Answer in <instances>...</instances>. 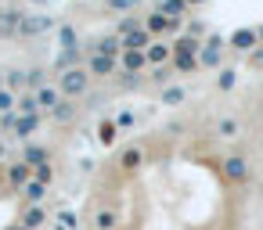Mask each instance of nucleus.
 Instances as JSON below:
<instances>
[{"mask_svg": "<svg viewBox=\"0 0 263 230\" xmlns=\"http://www.w3.org/2000/svg\"><path fill=\"white\" fill-rule=\"evenodd\" d=\"M90 87V72L87 69H69V72H62V79H58V90H62V97H80L83 90Z\"/></svg>", "mask_w": 263, "mask_h": 230, "instance_id": "1", "label": "nucleus"}, {"mask_svg": "<svg viewBox=\"0 0 263 230\" xmlns=\"http://www.w3.org/2000/svg\"><path fill=\"white\" fill-rule=\"evenodd\" d=\"M126 33H123V51H148L155 40L148 36V29H144V22H137V26H123Z\"/></svg>", "mask_w": 263, "mask_h": 230, "instance_id": "2", "label": "nucleus"}, {"mask_svg": "<svg viewBox=\"0 0 263 230\" xmlns=\"http://www.w3.org/2000/svg\"><path fill=\"white\" fill-rule=\"evenodd\" d=\"M223 176H227V183H249V162L238 155V151H231L227 158H223Z\"/></svg>", "mask_w": 263, "mask_h": 230, "instance_id": "3", "label": "nucleus"}, {"mask_svg": "<svg viewBox=\"0 0 263 230\" xmlns=\"http://www.w3.org/2000/svg\"><path fill=\"white\" fill-rule=\"evenodd\" d=\"M144 29H148V36L155 40V36H166V33H173V29H180V22H170V18H162L159 11H148V15H144Z\"/></svg>", "mask_w": 263, "mask_h": 230, "instance_id": "4", "label": "nucleus"}, {"mask_svg": "<svg viewBox=\"0 0 263 230\" xmlns=\"http://www.w3.org/2000/svg\"><path fill=\"white\" fill-rule=\"evenodd\" d=\"M119 69H123L126 76H137V72H144V69H148V58H144V51H123V54H119Z\"/></svg>", "mask_w": 263, "mask_h": 230, "instance_id": "5", "label": "nucleus"}, {"mask_svg": "<svg viewBox=\"0 0 263 230\" xmlns=\"http://www.w3.org/2000/svg\"><path fill=\"white\" fill-rule=\"evenodd\" d=\"M116 69H119V58H112V54H90V61H87L90 76H112Z\"/></svg>", "mask_w": 263, "mask_h": 230, "instance_id": "6", "label": "nucleus"}, {"mask_svg": "<svg viewBox=\"0 0 263 230\" xmlns=\"http://www.w3.org/2000/svg\"><path fill=\"white\" fill-rule=\"evenodd\" d=\"M144 58H148V65H170V61H173V47L162 44V40H155V44L144 51Z\"/></svg>", "mask_w": 263, "mask_h": 230, "instance_id": "7", "label": "nucleus"}, {"mask_svg": "<svg viewBox=\"0 0 263 230\" xmlns=\"http://www.w3.org/2000/svg\"><path fill=\"white\" fill-rule=\"evenodd\" d=\"M141 162H144V148H141V144H130V148L119 155V169H123V173L141 169Z\"/></svg>", "mask_w": 263, "mask_h": 230, "instance_id": "8", "label": "nucleus"}, {"mask_svg": "<svg viewBox=\"0 0 263 230\" xmlns=\"http://www.w3.org/2000/svg\"><path fill=\"white\" fill-rule=\"evenodd\" d=\"M4 176H8V183H11V187H26V183L33 180V169H29L26 162H15V165H8V173H4Z\"/></svg>", "mask_w": 263, "mask_h": 230, "instance_id": "9", "label": "nucleus"}, {"mask_svg": "<svg viewBox=\"0 0 263 230\" xmlns=\"http://www.w3.org/2000/svg\"><path fill=\"white\" fill-rule=\"evenodd\" d=\"M58 101H62V90H58V87H36V104H40V108L54 112Z\"/></svg>", "mask_w": 263, "mask_h": 230, "instance_id": "10", "label": "nucleus"}, {"mask_svg": "<svg viewBox=\"0 0 263 230\" xmlns=\"http://www.w3.org/2000/svg\"><path fill=\"white\" fill-rule=\"evenodd\" d=\"M256 40H259V36H256V29H238V33L231 36V47H238V51H249V54H252V51H256Z\"/></svg>", "mask_w": 263, "mask_h": 230, "instance_id": "11", "label": "nucleus"}, {"mask_svg": "<svg viewBox=\"0 0 263 230\" xmlns=\"http://www.w3.org/2000/svg\"><path fill=\"white\" fill-rule=\"evenodd\" d=\"M116 137H119V126H116L112 119H101V122H98V144H101V148H112Z\"/></svg>", "mask_w": 263, "mask_h": 230, "instance_id": "12", "label": "nucleus"}, {"mask_svg": "<svg viewBox=\"0 0 263 230\" xmlns=\"http://www.w3.org/2000/svg\"><path fill=\"white\" fill-rule=\"evenodd\" d=\"M155 11L170 22H180V15L187 11V4H180V0H162V4H155Z\"/></svg>", "mask_w": 263, "mask_h": 230, "instance_id": "13", "label": "nucleus"}, {"mask_svg": "<svg viewBox=\"0 0 263 230\" xmlns=\"http://www.w3.org/2000/svg\"><path fill=\"white\" fill-rule=\"evenodd\" d=\"M22 162H26L29 169H40V165L47 162V151H44L40 144H29V148H26V155H22Z\"/></svg>", "mask_w": 263, "mask_h": 230, "instance_id": "14", "label": "nucleus"}, {"mask_svg": "<svg viewBox=\"0 0 263 230\" xmlns=\"http://www.w3.org/2000/svg\"><path fill=\"white\" fill-rule=\"evenodd\" d=\"M119 47H123V40H119V36H105V40H98L94 54H112V58H119Z\"/></svg>", "mask_w": 263, "mask_h": 230, "instance_id": "15", "label": "nucleus"}, {"mask_svg": "<svg viewBox=\"0 0 263 230\" xmlns=\"http://www.w3.org/2000/svg\"><path fill=\"white\" fill-rule=\"evenodd\" d=\"M44 219H47V212H44L40 205H29V212L22 216V226H26V230H36V226H40Z\"/></svg>", "mask_w": 263, "mask_h": 230, "instance_id": "16", "label": "nucleus"}, {"mask_svg": "<svg viewBox=\"0 0 263 230\" xmlns=\"http://www.w3.org/2000/svg\"><path fill=\"white\" fill-rule=\"evenodd\" d=\"M116 223H119V219H116L112 208H98V216H94V226H98V230H116Z\"/></svg>", "mask_w": 263, "mask_h": 230, "instance_id": "17", "label": "nucleus"}, {"mask_svg": "<svg viewBox=\"0 0 263 230\" xmlns=\"http://www.w3.org/2000/svg\"><path fill=\"white\" fill-rule=\"evenodd\" d=\"M44 191H47L44 183H36V180H29V183L22 187V198H26V201H33V205H40V198H44Z\"/></svg>", "mask_w": 263, "mask_h": 230, "instance_id": "18", "label": "nucleus"}, {"mask_svg": "<svg viewBox=\"0 0 263 230\" xmlns=\"http://www.w3.org/2000/svg\"><path fill=\"white\" fill-rule=\"evenodd\" d=\"M18 112H22V115H40L36 97H33V94H22V97H18Z\"/></svg>", "mask_w": 263, "mask_h": 230, "instance_id": "19", "label": "nucleus"}, {"mask_svg": "<svg viewBox=\"0 0 263 230\" xmlns=\"http://www.w3.org/2000/svg\"><path fill=\"white\" fill-rule=\"evenodd\" d=\"M72 115H76L72 101H65V97H62V101H58V108H54V119H58V122H72Z\"/></svg>", "mask_w": 263, "mask_h": 230, "instance_id": "20", "label": "nucleus"}, {"mask_svg": "<svg viewBox=\"0 0 263 230\" xmlns=\"http://www.w3.org/2000/svg\"><path fill=\"white\" fill-rule=\"evenodd\" d=\"M36 126H40V115H18V122H15V130H18L22 137H26V133H33Z\"/></svg>", "mask_w": 263, "mask_h": 230, "instance_id": "21", "label": "nucleus"}, {"mask_svg": "<svg viewBox=\"0 0 263 230\" xmlns=\"http://www.w3.org/2000/svg\"><path fill=\"white\" fill-rule=\"evenodd\" d=\"M33 180H36V183H44V187H47V183H54V169H51V162H44L40 169H33Z\"/></svg>", "mask_w": 263, "mask_h": 230, "instance_id": "22", "label": "nucleus"}, {"mask_svg": "<svg viewBox=\"0 0 263 230\" xmlns=\"http://www.w3.org/2000/svg\"><path fill=\"white\" fill-rule=\"evenodd\" d=\"M15 104H18V97H15L11 90H0V115H11Z\"/></svg>", "mask_w": 263, "mask_h": 230, "instance_id": "23", "label": "nucleus"}, {"mask_svg": "<svg viewBox=\"0 0 263 230\" xmlns=\"http://www.w3.org/2000/svg\"><path fill=\"white\" fill-rule=\"evenodd\" d=\"M184 101V87H166L162 90V104H180Z\"/></svg>", "mask_w": 263, "mask_h": 230, "instance_id": "24", "label": "nucleus"}, {"mask_svg": "<svg viewBox=\"0 0 263 230\" xmlns=\"http://www.w3.org/2000/svg\"><path fill=\"white\" fill-rule=\"evenodd\" d=\"M216 133H220V137H234V133H238V119H220Z\"/></svg>", "mask_w": 263, "mask_h": 230, "instance_id": "25", "label": "nucleus"}, {"mask_svg": "<svg viewBox=\"0 0 263 230\" xmlns=\"http://www.w3.org/2000/svg\"><path fill=\"white\" fill-rule=\"evenodd\" d=\"M134 122H137V115H134V112H119V115H116V126H119V130H130Z\"/></svg>", "mask_w": 263, "mask_h": 230, "instance_id": "26", "label": "nucleus"}, {"mask_svg": "<svg viewBox=\"0 0 263 230\" xmlns=\"http://www.w3.org/2000/svg\"><path fill=\"white\" fill-rule=\"evenodd\" d=\"M22 83H29V76H22V72H11V76H8V87H11V94H15Z\"/></svg>", "mask_w": 263, "mask_h": 230, "instance_id": "27", "label": "nucleus"}, {"mask_svg": "<svg viewBox=\"0 0 263 230\" xmlns=\"http://www.w3.org/2000/svg\"><path fill=\"white\" fill-rule=\"evenodd\" d=\"M216 83H220V90L234 87V72H231V69H227V72H220V79H216Z\"/></svg>", "mask_w": 263, "mask_h": 230, "instance_id": "28", "label": "nucleus"}, {"mask_svg": "<svg viewBox=\"0 0 263 230\" xmlns=\"http://www.w3.org/2000/svg\"><path fill=\"white\" fill-rule=\"evenodd\" d=\"M249 65H263V51H252L249 54Z\"/></svg>", "mask_w": 263, "mask_h": 230, "instance_id": "29", "label": "nucleus"}, {"mask_svg": "<svg viewBox=\"0 0 263 230\" xmlns=\"http://www.w3.org/2000/svg\"><path fill=\"white\" fill-rule=\"evenodd\" d=\"M0 90H8V87H4V72H0Z\"/></svg>", "mask_w": 263, "mask_h": 230, "instance_id": "30", "label": "nucleus"}, {"mask_svg": "<svg viewBox=\"0 0 263 230\" xmlns=\"http://www.w3.org/2000/svg\"><path fill=\"white\" fill-rule=\"evenodd\" d=\"M256 36H259V40H263V26H259V29H256Z\"/></svg>", "mask_w": 263, "mask_h": 230, "instance_id": "31", "label": "nucleus"}, {"mask_svg": "<svg viewBox=\"0 0 263 230\" xmlns=\"http://www.w3.org/2000/svg\"><path fill=\"white\" fill-rule=\"evenodd\" d=\"M0 194H4V183H0Z\"/></svg>", "mask_w": 263, "mask_h": 230, "instance_id": "32", "label": "nucleus"}]
</instances>
